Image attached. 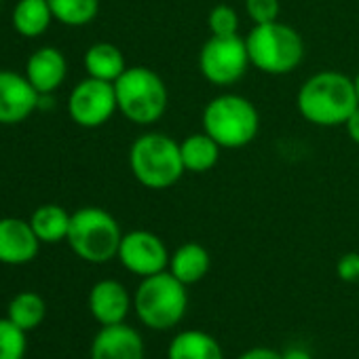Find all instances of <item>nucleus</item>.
Returning <instances> with one entry per match:
<instances>
[{
  "mask_svg": "<svg viewBox=\"0 0 359 359\" xmlns=\"http://www.w3.org/2000/svg\"><path fill=\"white\" fill-rule=\"evenodd\" d=\"M298 112L317 127H338L357 110L359 100L353 79L336 70H323L302 83L296 95Z\"/></svg>",
  "mask_w": 359,
  "mask_h": 359,
  "instance_id": "nucleus-1",
  "label": "nucleus"
},
{
  "mask_svg": "<svg viewBox=\"0 0 359 359\" xmlns=\"http://www.w3.org/2000/svg\"><path fill=\"white\" fill-rule=\"evenodd\" d=\"M129 169L137 182L150 191L171 189L187 171L180 142L156 131L144 133L131 144Z\"/></svg>",
  "mask_w": 359,
  "mask_h": 359,
  "instance_id": "nucleus-2",
  "label": "nucleus"
},
{
  "mask_svg": "<svg viewBox=\"0 0 359 359\" xmlns=\"http://www.w3.org/2000/svg\"><path fill=\"white\" fill-rule=\"evenodd\" d=\"M180 279L169 271L144 277L133 296V309L140 321L156 332L175 327L184 319L189 309V294Z\"/></svg>",
  "mask_w": 359,
  "mask_h": 359,
  "instance_id": "nucleus-3",
  "label": "nucleus"
},
{
  "mask_svg": "<svg viewBox=\"0 0 359 359\" xmlns=\"http://www.w3.org/2000/svg\"><path fill=\"white\" fill-rule=\"evenodd\" d=\"M114 91L118 112L133 125L142 127L161 121L169 104L165 81L146 66L127 68L114 81Z\"/></svg>",
  "mask_w": 359,
  "mask_h": 359,
  "instance_id": "nucleus-4",
  "label": "nucleus"
},
{
  "mask_svg": "<svg viewBox=\"0 0 359 359\" xmlns=\"http://www.w3.org/2000/svg\"><path fill=\"white\" fill-rule=\"evenodd\" d=\"M245 45L252 66L271 76L294 72L304 57L302 36L292 26L281 22L254 26L245 39Z\"/></svg>",
  "mask_w": 359,
  "mask_h": 359,
  "instance_id": "nucleus-5",
  "label": "nucleus"
},
{
  "mask_svg": "<svg viewBox=\"0 0 359 359\" xmlns=\"http://www.w3.org/2000/svg\"><path fill=\"white\" fill-rule=\"evenodd\" d=\"M260 129L256 106L237 93L216 95L203 110V131L222 148H243L252 144Z\"/></svg>",
  "mask_w": 359,
  "mask_h": 359,
  "instance_id": "nucleus-6",
  "label": "nucleus"
},
{
  "mask_svg": "<svg viewBox=\"0 0 359 359\" xmlns=\"http://www.w3.org/2000/svg\"><path fill=\"white\" fill-rule=\"evenodd\" d=\"M123 233L112 214L102 208H81L70 218L68 245L85 262L104 264L118 254Z\"/></svg>",
  "mask_w": 359,
  "mask_h": 359,
  "instance_id": "nucleus-7",
  "label": "nucleus"
},
{
  "mask_svg": "<svg viewBox=\"0 0 359 359\" xmlns=\"http://www.w3.org/2000/svg\"><path fill=\"white\" fill-rule=\"evenodd\" d=\"M245 41L237 36H212L199 51V72L216 87L239 83L250 66Z\"/></svg>",
  "mask_w": 359,
  "mask_h": 359,
  "instance_id": "nucleus-8",
  "label": "nucleus"
},
{
  "mask_svg": "<svg viewBox=\"0 0 359 359\" xmlns=\"http://www.w3.org/2000/svg\"><path fill=\"white\" fill-rule=\"evenodd\" d=\"M118 110L114 83L87 76L81 81L68 97L70 118L85 129H97L106 125Z\"/></svg>",
  "mask_w": 359,
  "mask_h": 359,
  "instance_id": "nucleus-9",
  "label": "nucleus"
},
{
  "mask_svg": "<svg viewBox=\"0 0 359 359\" xmlns=\"http://www.w3.org/2000/svg\"><path fill=\"white\" fill-rule=\"evenodd\" d=\"M116 258L129 273L144 279L167 271L171 256L158 235L150 231H131L123 235Z\"/></svg>",
  "mask_w": 359,
  "mask_h": 359,
  "instance_id": "nucleus-10",
  "label": "nucleus"
},
{
  "mask_svg": "<svg viewBox=\"0 0 359 359\" xmlns=\"http://www.w3.org/2000/svg\"><path fill=\"white\" fill-rule=\"evenodd\" d=\"M43 95L26 74L0 70V125H20L41 108Z\"/></svg>",
  "mask_w": 359,
  "mask_h": 359,
  "instance_id": "nucleus-11",
  "label": "nucleus"
},
{
  "mask_svg": "<svg viewBox=\"0 0 359 359\" xmlns=\"http://www.w3.org/2000/svg\"><path fill=\"white\" fill-rule=\"evenodd\" d=\"M41 239L36 237L30 220L0 218V262L3 264H28L36 258Z\"/></svg>",
  "mask_w": 359,
  "mask_h": 359,
  "instance_id": "nucleus-12",
  "label": "nucleus"
},
{
  "mask_svg": "<svg viewBox=\"0 0 359 359\" xmlns=\"http://www.w3.org/2000/svg\"><path fill=\"white\" fill-rule=\"evenodd\" d=\"M91 359H144V340L125 321L102 325L91 342Z\"/></svg>",
  "mask_w": 359,
  "mask_h": 359,
  "instance_id": "nucleus-13",
  "label": "nucleus"
},
{
  "mask_svg": "<svg viewBox=\"0 0 359 359\" xmlns=\"http://www.w3.org/2000/svg\"><path fill=\"white\" fill-rule=\"evenodd\" d=\"M131 306L129 292L116 279H102L89 292V311L100 325L123 323Z\"/></svg>",
  "mask_w": 359,
  "mask_h": 359,
  "instance_id": "nucleus-14",
  "label": "nucleus"
},
{
  "mask_svg": "<svg viewBox=\"0 0 359 359\" xmlns=\"http://www.w3.org/2000/svg\"><path fill=\"white\" fill-rule=\"evenodd\" d=\"M68 74V62L64 53L55 47L36 49L26 64V76L41 95L55 93Z\"/></svg>",
  "mask_w": 359,
  "mask_h": 359,
  "instance_id": "nucleus-15",
  "label": "nucleus"
},
{
  "mask_svg": "<svg viewBox=\"0 0 359 359\" xmlns=\"http://www.w3.org/2000/svg\"><path fill=\"white\" fill-rule=\"evenodd\" d=\"M210 264H212L210 252L201 243L191 241V243L180 245L171 254L167 271L184 285H195L210 273Z\"/></svg>",
  "mask_w": 359,
  "mask_h": 359,
  "instance_id": "nucleus-16",
  "label": "nucleus"
},
{
  "mask_svg": "<svg viewBox=\"0 0 359 359\" xmlns=\"http://www.w3.org/2000/svg\"><path fill=\"white\" fill-rule=\"evenodd\" d=\"M167 359H224L220 342L203 330H187L173 336Z\"/></svg>",
  "mask_w": 359,
  "mask_h": 359,
  "instance_id": "nucleus-17",
  "label": "nucleus"
},
{
  "mask_svg": "<svg viewBox=\"0 0 359 359\" xmlns=\"http://www.w3.org/2000/svg\"><path fill=\"white\" fill-rule=\"evenodd\" d=\"M222 146L208 135L205 131L193 133L187 140L180 142V154H182L184 169L191 173H205L218 165Z\"/></svg>",
  "mask_w": 359,
  "mask_h": 359,
  "instance_id": "nucleus-18",
  "label": "nucleus"
},
{
  "mask_svg": "<svg viewBox=\"0 0 359 359\" xmlns=\"http://www.w3.org/2000/svg\"><path fill=\"white\" fill-rule=\"evenodd\" d=\"M11 22L15 32L24 39L43 36L53 22L49 0H18Z\"/></svg>",
  "mask_w": 359,
  "mask_h": 359,
  "instance_id": "nucleus-19",
  "label": "nucleus"
},
{
  "mask_svg": "<svg viewBox=\"0 0 359 359\" xmlns=\"http://www.w3.org/2000/svg\"><path fill=\"white\" fill-rule=\"evenodd\" d=\"M83 64H85L87 76L108 81V83H114L127 70L123 51L112 43H95V45H91L87 49V53H85Z\"/></svg>",
  "mask_w": 359,
  "mask_h": 359,
  "instance_id": "nucleus-20",
  "label": "nucleus"
},
{
  "mask_svg": "<svg viewBox=\"0 0 359 359\" xmlns=\"http://www.w3.org/2000/svg\"><path fill=\"white\" fill-rule=\"evenodd\" d=\"M70 218H72V214H68L62 205L45 203L34 210L30 224H32L36 237L41 239V243H60V241H66V237H68Z\"/></svg>",
  "mask_w": 359,
  "mask_h": 359,
  "instance_id": "nucleus-21",
  "label": "nucleus"
},
{
  "mask_svg": "<svg viewBox=\"0 0 359 359\" xmlns=\"http://www.w3.org/2000/svg\"><path fill=\"white\" fill-rule=\"evenodd\" d=\"M45 315H47V304H45L43 296L36 294V292L18 294L9 302V309H7V317L26 332L39 327L43 323Z\"/></svg>",
  "mask_w": 359,
  "mask_h": 359,
  "instance_id": "nucleus-22",
  "label": "nucleus"
},
{
  "mask_svg": "<svg viewBox=\"0 0 359 359\" xmlns=\"http://www.w3.org/2000/svg\"><path fill=\"white\" fill-rule=\"evenodd\" d=\"M49 7L55 22L70 28H81L97 18L100 0H49Z\"/></svg>",
  "mask_w": 359,
  "mask_h": 359,
  "instance_id": "nucleus-23",
  "label": "nucleus"
},
{
  "mask_svg": "<svg viewBox=\"0 0 359 359\" xmlns=\"http://www.w3.org/2000/svg\"><path fill=\"white\" fill-rule=\"evenodd\" d=\"M26 351V330L15 325L9 317L0 319V359H24Z\"/></svg>",
  "mask_w": 359,
  "mask_h": 359,
  "instance_id": "nucleus-24",
  "label": "nucleus"
},
{
  "mask_svg": "<svg viewBox=\"0 0 359 359\" xmlns=\"http://www.w3.org/2000/svg\"><path fill=\"white\" fill-rule=\"evenodd\" d=\"M208 26L212 36H237L239 34V15L229 5H216L210 11Z\"/></svg>",
  "mask_w": 359,
  "mask_h": 359,
  "instance_id": "nucleus-25",
  "label": "nucleus"
},
{
  "mask_svg": "<svg viewBox=\"0 0 359 359\" xmlns=\"http://www.w3.org/2000/svg\"><path fill=\"white\" fill-rule=\"evenodd\" d=\"M279 11H281L279 0H245V13L254 22V26L277 22Z\"/></svg>",
  "mask_w": 359,
  "mask_h": 359,
  "instance_id": "nucleus-26",
  "label": "nucleus"
},
{
  "mask_svg": "<svg viewBox=\"0 0 359 359\" xmlns=\"http://www.w3.org/2000/svg\"><path fill=\"white\" fill-rule=\"evenodd\" d=\"M336 275L344 283H359V254L346 252L336 262Z\"/></svg>",
  "mask_w": 359,
  "mask_h": 359,
  "instance_id": "nucleus-27",
  "label": "nucleus"
},
{
  "mask_svg": "<svg viewBox=\"0 0 359 359\" xmlns=\"http://www.w3.org/2000/svg\"><path fill=\"white\" fill-rule=\"evenodd\" d=\"M239 359H281V353L266 348V346H256V348L245 351Z\"/></svg>",
  "mask_w": 359,
  "mask_h": 359,
  "instance_id": "nucleus-28",
  "label": "nucleus"
},
{
  "mask_svg": "<svg viewBox=\"0 0 359 359\" xmlns=\"http://www.w3.org/2000/svg\"><path fill=\"white\" fill-rule=\"evenodd\" d=\"M344 127H346L348 137H351L355 144H359V106H357V110L348 116V121L344 123Z\"/></svg>",
  "mask_w": 359,
  "mask_h": 359,
  "instance_id": "nucleus-29",
  "label": "nucleus"
},
{
  "mask_svg": "<svg viewBox=\"0 0 359 359\" xmlns=\"http://www.w3.org/2000/svg\"><path fill=\"white\" fill-rule=\"evenodd\" d=\"M281 359H313V357H311V353H309V351L294 346V348L283 351V353H281Z\"/></svg>",
  "mask_w": 359,
  "mask_h": 359,
  "instance_id": "nucleus-30",
  "label": "nucleus"
},
{
  "mask_svg": "<svg viewBox=\"0 0 359 359\" xmlns=\"http://www.w3.org/2000/svg\"><path fill=\"white\" fill-rule=\"evenodd\" d=\"M353 83H355V91H357V100H359V72L355 74V79H353Z\"/></svg>",
  "mask_w": 359,
  "mask_h": 359,
  "instance_id": "nucleus-31",
  "label": "nucleus"
},
{
  "mask_svg": "<svg viewBox=\"0 0 359 359\" xmlns=\"http://www.w3.org/2000/svg\"><path fill=\"white\" fill-rule=\"evenodd\" d=\"M0 5H3V0H0Z\"/></svg>",
  "mask_w": 359,
  "mask_h": 359,
  "instance_id": "nucleus-32",
  "label": "nucleus"
}]
</instances>
